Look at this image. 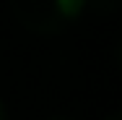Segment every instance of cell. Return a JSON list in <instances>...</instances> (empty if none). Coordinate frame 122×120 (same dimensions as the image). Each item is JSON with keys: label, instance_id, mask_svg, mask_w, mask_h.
<instances>
[{"label": "cell", "instance_id": "277c9868", "mask_svg": "<svg viewBox=\"0 0 122 120\" xmlns=\"http://www.w3.org/2000/svg\"><path fill=\"white\" fill-rule=\"evenodd\" d=\"M49 120H70V118H60V115H57V118H49Z\"/></svg>", "mask_w": 122, "mask_h": 120}, {"label": "cell", "instance_id": "6da1fadb", "mask_svg": "<svg viewBox=\"0 0 122 120\" xmlns=\"http://www.w3.org/2000/svg\"><path fill=\"white\" fill-rule=\"evenodd\" d=\"M86 0H10L18 24L34 34H60L78 21Z\"/></svg>", "mask_w": 122, "mask_h": 120}, {"label": "cell", "instance_id": "3957f363", "mask_svg": "<svg viewBox=\"0 0 122 120\" xmlns=\"http://www.w3.org/2000/svg\"><path fill=\"white\" fill-rule=\"evenodd\" d=\"M107 120H122V118H120V112H112V115H109Z\"/></svg>", "mask_w": 122, "mask_h": 120}, {"label": "cell", "instance_id": "7a4b0ae2", "mask_svg": "<svg viewBox=\"0 0 122 120\" xmlns=\"http://www.w3.org/2000/svg\"><path fill=\"white\" fill-rule=\"evenodd\" d=\"M0 120H8V112H5V104H3V99H0Z\"/></svg>", "mask_w": 122, "mask_h": 120}]
</instances>
